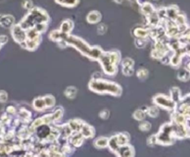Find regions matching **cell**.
Returning a JSON list of instances; mask_svg holds the SVG:
<instances>
[{
    "label": "cell",
    "instance_id": "e0dca14e",
    "mask_svg": "<svg viewBox=\"0 0 190 157\" xmlns=\"http://www.w3.org/2000/svg\"><path fill=\"white\" fill-rule=\"evenodd\" d=\"M61 130H62L61 132L63 134V137L65 138H68L72 133V131H71V128H70V126L68 124H65L61 127Z\"/></svg>",
    "mask_w": 190,
    "mask_h": 157
},
{
    "label": "cell",
    "instance_id": "8992f818",
    "mask_svg": "<svg viewBox=\"0 0 190 157\" xmlns=\"http://www.w3.org/2000/svg\"><path fill=\"white\" fill-rule=\"evenodd\" d=\"M69 141L71 145H73L74 147H78L80 145H82L83 141H84V136L79 132H74V133H71L70 136H69Z\"/></svg>",
    "mask_w": 190,
    "mask_h": 157
},
{
    "label": "cell",
    "instance_id": "ac0fdd59",
    "mask_svg": "<svg viewBox=\"0 0 190 157\" xmlns=\"http://www.w3.org/2000/svg\"><path fill=\"white\" fill-rule=\"evenodd\" d=\"M45 107H52L55 104V99L53 96L49 95V96H45Z\"/></svg>",
    "mask_w": 190,
    "mask_h": 157
},
{
    "label": "cell",
    "instance_id": "44dd1931",
    "mask_svg": "<svg viewBox=\"0 0 190 157\" xmlns=\"http://www.w3.org/2000/svg\"><path fill=\"white\" fill-rule=\"evenodd\" d=\"M139 129L142 131H148L151 129V124L148 121H143L140 125H139Z\"/></svg>",
    "mask_w": 190,
    "mask_h": 157
},
{
    "label": "cell",
    "instance_id": "ba28073f",
    "mask_svg": "<svg viewBox=\"0 0 190 157\" xmlns=\"http://www.w3.org/2000/svg\"><path fill=\"white\" fill-rule=\"evenodd\" d=\"M84 124V122L82 120H79V119H74V120H71L68 125L70 126L71 131L73 132H77V131H80L81 129V127L82 125Z\"/></svg>",
    "mask_w": 190,
    "mask_h": 157
},
{
    "label": "cell",
    "instance_id": "52a82bcc",
    "mask_svg": "<svg viewBox=\"0 0 190 157\" xmlns=\"http://www.w3.org/2000/svg\"><path fill=\"white\" fill-rule=\"evenodd\" d=\"M79 132L84 136V138H91L93 137L94 134H95V129H94L91 126H89V125L84 123V124L82 125L81 129H80Z\"/></svg>",
    "mask_w": 190,
    "mask_h": 157
},
{
    "label": "cell",
    "instance_id": "30bf717a",
    "mask_svg": "<svg viewBox=\"0 0 190 157\" xmlns=\"http://www.w3.org/2000/svg\"><path fill=\"white\" fill-rule=\"evenodd\" d=\"M108 146L109 147V149L114 152V153H117V151L119 150L120 146L118 145V142H117V138L116 136H113L108 139Z\"/></svg>",
    "mask_w": 190,
    "mask_h": 157
},
{
    "label": "cell",
    "instance_id": "6da1fadb",
    "mask_svg": "<svg viewBox=\"0 0 190 157\" xmlns=\"http://www.w3.org/2000/svg\"><path fill=\"white\" fill-rule=\"evenodd\" d=\"M90 88L98 93H109L114 95H120L122 89L119 85L113 82H108L104 80H95L90 83Z\"/></svg>",
    "mask_w": 190,
    "mask_h": 157
},
{
    "label": "cell",
    "instance_id": "8fae6325",
    "mask_svg": "<svg viewBox=\"0 0 190 157\" xmlns=\"http://www.w3.org/2000/svg\"><path fill=\"white\" fill-rule=\"evenodd\" d=\"M34 109L41 111L45 108V100L44 98H37L34 101Z\"/></svg>",
    "mask_w": 190,
    "mask_h": 157
},
{
    "label": "cell",
    "instance_id": "2e32d148",
    "mask_svg": "<svg viewBox=\"0 0 190 157\" xmlns=\"http://www.w3.org/2000/svg\"><path fill=\"white\" fill-rule=\"evenodd\" d=\"M146 117V112L139 109V110H136L135 113H134V118L136 119V120H143Z\"/></svg>",
    "mask_w": 190,
    "mask_h": 157
},
{
    "label": "cell",
    "instance_id": "4fadbf2b",
    "mask_svg": "<svg viewBox=\"0 0 190 157\" xmlns=\"http://www.w3.org/2000/svg\"><path fill=\"white\" fill-rule=\"evenodd\" d=\"M31 129H28L27 128H22L21 130L19 131V134H18V137L21 138V139H28L29 136L31 135Z\"/></svg>",
    "mask_w": 190,
    "mask_h": 157
},
{
    "label": "cell",
    "instance_id": "83f0119b",
    "mask_svg": "<svg viewBox=\"0 0 190 157\" xmlns=\"http://www.w3.org/2000/svg\"><path fill=\"white\" fill-rule=\"evenodd\" d=\"M1 44H2V43H0V46H1Z\"/></svg>",
    "mask_w": 190,
    "mask_h": 157
},
{
    "label": "cell",
    "instance_id": "d4e9b609",
    "mask_svg": "<svg viewBox=\"0 0 190 157\" xmlns=\"http://www.w3.org/2000/svg\"><path fill=\"white\" fill-rule=\"evenodd\" d=\"M108 116H109V112L108 110H103L99 114V117L101 118H103V119H107V118H108Z\"/></svg>",
    "mask_w": 190,
    "mask_h": 157
},
{
    "label": "cell",
    "instance_id": "484cf974",
    "mask_svg": "<svg viewBox=\"0 0 190 157\" xmlns=\"http://www.w3.org/2000/svg\"><path fill=\"white\" fill-rule=\"evenodd\" d=\"M147 74H148V72H147L145 69H141V70H139V71L137 72V76L140 77V78H145V77H147Z\"/></svg>",
    "mask_w": 190,
    "mask_h": 157
},
{
    "label": "cell",
    "instance_id": "5bb4252c",
    "mask_svg": "<svg viewBox=\"0 0 190 157\" xmlns=\"http://www.w3.org/2000/svg\"><path fill=\"white\" fill-rule=\"evenodd\" d=\"M171 94H172V100L176 103L180 100V91L177 88H173L171 91Z\"/></svg>",
    "mask_w": 190,
    "mask_h": 157
},
{
    "label": "cell",
    "instance_id": "7a4b0ae2",
    "mask_svg": "<svg viewBox=\"0 0 190 157\" xmlns=\"http://www.w3.org/2000/svg\"><path fill=\"white\" fill-rule=\"evenodd\" d=\"M120 58L118 53H106L101 54L100 59L103 65V68L108 74H114L117 71V63Z\"/></svg>",
    "mask_w": 190,
    "mask_h": 157
},
{
    "label": "cell",
    "instance_id": "603a6c76",
    "mask_svg": "<svg viewBox=\"0 0 190 157\" xmlns=\"http://www.w3.org/2000/svg\"><path fill=\"white\" fill-rule=\"evenodd\" d=\"M157 143V136L156 135H152L148 139V144L149 146H153Z\"/></svg>",
    "mask_w": 190,
    "mask_h": 157
},
{
    "label": "cell",
    "instance_id": "cb8c5ba5",
    "mask_svg": "<svg viewBox=\"0 0 190 157\" xmlns=\"http://www.w3.org/2000/svg\"><path fill=\"white\" fill-rule=\"evenodd\" d=\"M7 98H8V94L6 92L4 91H0V102L1 103H4L7 101Z\"/></svg>",
    "mask_w": 190,
    "mask_h": 157
},
{
    "label": "cell",
    "instance_id": "4316f807",
    "mask_svg": "<svg viewBox=\"0 0 190 157\" xmlns=\"http://www.w3.org/2000/svg\"><path fill=\"white\" fill-rule=\"evenodd\" d=\"M7 111H8V114H15V113H16L15 108H14V107H12V106H8V109H7Z\"/></svg>",
    "mask_w": 190,
    "mask_h": 157
},
{
    "label": "cell",
    "instance_id": "277c9868",
    "mask_svg": "<svg viewBox=\"0 0 190 157\" xmlns=\"http://www.w3.org/2000/svg\"><path fill=\"white\" fill-rule=\"evenodd\" d=\"M154 103L157 105H160L165 109L173 110L175 108V103L172 99L167 98L164 95H158L154 98Z\"/></svg>",
    "mask_w": 190,
    "mask_h": 157
},
{
    "label": "cell",
    "instance_id": "7402d4cb",
    "mask_svg": "<svg viewBox=\"0 0 190 157\" xmlns=\"http://www.w3.org/2000/svg\"><path fill=\"white\" fill-rule=\"evenodd\" d=\"M62 110L61 109H58L54 112V114H52V118H53V121H57V120H60L61 118H62Z\"/></svg>",
    "mask_w": 190,
    "mask_h": 157
},
{
    "label": "cell",
    "instance_id": "5b68a950",
    "mask_svg": "<svg viewBox=\"0 0 190 157\" xmlns=\"http://www.w3.org/2000/svg\"><path fill=\"white\" fill-rule=\"evenodd\" d=\"M117 154L119 157H134L135 155V150L133 146L130 145H124L119 148L117 151Z\"/></svg>",
    "mask_w": 190,
    "mask_h": 157
},
{
    "label": "cell",
    "instance_id": "ffe728a7",
    "mask_svg": "<svg viewBox=\"0 0 190 157\" xmlns=\"http://www.w3.org/2000/svg\"><path fill=\"white\" fill-rule=\"evenodd\" d=\"M19 116H20V118L21 119H23L24 121H27V120H29L30 118H31V113L29 112V111H27V110H21L20 111V113H19Z\"/></svg>",
    "mask_w": 190,
    "mask_h": 157
},
{
    "label": "cell",
    "instance_id": "7c38bea8",
    "mask_svg": "<svg viewBox=\"0 0 190 157\" xmlns=\"http://www.w3.org/2000/svg\"><path fill=\"white\" fill-rule=\"evenodd\" d=\"M108 139L105 137H100L96 139L95 146L97 148H105L108 146Z\"/></svg>",
    "mask_w": 190,
    "mask_h": 157
},
{
    "label": "cell",
    "instance_id": "9a60e30c",
    "mask_svg": "<svg viewBox=\"0 0 190 157\" xmlns=\"http://www.w3.org/2000/svg\"><path fill=\"white\" fill-rule=\"evenodd\" d=\"M147 113L151 118H156V117L159 116V109L156 106H150V107L148 108Z\"/></svg>",
    "mask_w": 190,
    "mask_h": 157
},
{
    "label": "cell",
    "instance_id": "3957f363",
    "mask_svg": "<svg viewBox=\"0 0 190 157\" xmlns=\"http://www.w3.org/2000/svg\"><path fill=\"white\" fill-rule=\"evenodd\" d=\"M157 136V143H161L163 145H169L173 142V130H172V124H164L160 132L156 135Z\"/></svg>",
    "mask_w": 190,
    "mask_h": 157
},
{
    "label": "cell",
    "instance_id": "9c48e42d",
    "mask_svg": "<svg viewBox=\"0 0 190 157\" xmlns=\"http://www.w3.org/2000/svg\"><path fill=\"white\" fill-rule=\"evenodd\" d=\"M117 138V142H118V145L121 147V146H124V145H126L129 141V135L126 133H121V134H118L116 135Z\"/></svg>",
    "mask_w": 190,
    "mask_h": 157
},
{
    "label": "cell",
    "instance_id": "d6986e66",
    "mask_svg": "<svg viewBox=\"0 0 190 157\" xmlns=\"http://www.w3.org/2000/svg\"><path fill=\"white\" fill-rule=\"evenodd\" d=\"M65 95L69 98H74L76 95V89H74L73 87L68 88L65 92Z\"/></svg>",
    "mask_w": 190,
    "mask_h": 157
}]
</instances>
